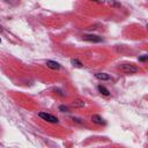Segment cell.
<instances>
[{"label":"cell","mask_w":148,"mask_h":148,"mask_svg":"<svg viewBox=\"0 0 148 148\" xmlns=\"http://www.w3.org/2000/svg\"><path fill=\"white\" fill-rule=\"evenodd\" d=\"M119 69L126 74H134V73L139 72V68L136 66H134L133 64H121L119 66Z\"/></svg>","instance_id":"6da1fadb"},{"label":"cell","mask_w":148,"mask_h":148,"mask_svg":"<svg viewBox=\"0 0 148 148\" xmlns=\"http://www.w3.org/2000/svg\"><path fill=\"white\" fill-rule=\"evenodd\" d=\"M38 117L42 118L43 120H46V121L53 123V124H57V123L59 121L57 117H54V116H52V114H50V113H46V112H39V113H38Z\"/></svg>","instance_id":"7a4b0ae2"},{"label":"cell","mask_w":148,"mask_h":148,"mask_svg":"<svg viewBox=\"0 0 148 148\" xmlns=\"http://www.w3.org/2000/svg\"><path fill=\"white\" fill-rule=\"evenodd\" d=\"M83 40L87 42H92V43H99L102 42V37L97 36V35H83Z\"/></svg>","instance_id":"3957f363"},{"label":"cell","mask_w":148,"mask_h":148,"mask_svg":"<svg viewBox=\"0 0 148 148\" xmlns=\"http://www.w3.org/2000/svg\"><path fill=\"white\" fill-rule=\"evenodd\" d=\"M91 120H92V123H95L97 125H105V120L98 114H92L91 116Z\"/></svg>","instance_id":"277c9868"},{"label":"cell","mask_w":148,"mask_h":148,"mask_svg":"<svg viewBox=\"0 0 148 148\" xmlns=\"http://www.w3.org/2000/svg\"><path fill=\"white\" fill-rule=\"evenodd\" d=\"M46 66L51 69H59L60 68V65L57 61H53V60H46Z\"/></svg>","instance_id":"5b68a950"},{"label":"cell","mask_w":148,"mask_h":148,"mask_svg":"<svg viewBox=\"0 0 148 148\" xmlns=\"http://www.w3.org/2000/svg\"><path fill=\"white\" fill-rule=\"evenodd\" d=\"M95 77L98 79V80H102V81H108V80H110V75L106 74V73H96V74H95Z\"/></svg>","instance_id":"8992f818"},{"label":"cell","mask_w":148,"mask_h":148,"mask_svg":"<svg viewBox=\"0 0 148 148\" xmlns=\"http://www.w3.org/2000/svg\"><path fill=\"white\" fill-rule=\"evenodd\" d=\"M72 105H73L74 108H83V106H84V102L81 101V99H75V101H73Z\"/></svg>","instance_id":"52a82bcc"},{"label":"cell","mask_w":148,"mask_h":148,"mask_svg":"<svg viewBox=\"0 0 148 148\" xmlns=\"http://www.w3.org/2000/svg\"><path fill=\"white\" fill-rule=\"evenodd\" d=\"M97 89H98V91H99L102 95H104V96H109V94H110V91H109L105 87H103V86H98Z\"/></svg>","instance_id":"ba28073f"},{"label":"cell","mask_w":148,"mask_h":148,"mask_svg":"<svg viewBox=\"0 0 148 148\" xmlns=\"http://www.w3.org/2000/svg\"><path fill=\"white\" fill-rule=\"evenodd\" d=\"M71 64H72L73 66H75V67H79V68L83 66V64H82L80 60H77V59H72V60H71Z\"/></svg>","instance_id":"9c48e42d"},{"label":"cell","mask_w":148,"mask_h":148,"mask_svg":"<svg viewBox=\"0 0 148 148\" xmlns=\"http://www.w3.org/2000/svg\"><path fill=\"white\" fill-rule=\"evenodd\" d=\"M59 111H61V112H68L69 110H68L67 106H65V105H60V106H59Z\"/></svg>","instance_id":"30bf717a"},{"label":"cell","mask_w":148,"mask_h":148,"mask_svg":"<svg viewBox=\"0 0 148 148\" xmlns=\"http://www.w3.org/2000/svg\"><path fill=\"white\" fill-rule=\"evenodd\" d=\"M147 58H148L147 56H142V57H140V58H139V61H146V60H147Z\"/></svg>","instance_id":"8fae6325"},{"label":"cell","mask_w":148,"mask_h":148,"mask_svg":"<svg viewBox=\"0 0 148 148\" xmlns=\"http://www.w3.org/2000/svg\"><path fill=\"white\" fill-rule=\"evenodd\" d=\"M54 91H58V94H59V95H61V96H64V95H65V94H64V91H62V90H60V89H58V88H56V89H54Z\"/></svg>","instance_id":"7c38bea8"},{"label":"cell","mask_w":148,"mask_h":148,"mask_svg":"<svg viewBox=\"0 0 148 148\" xmlns=\"http://www.w3.org/2000/svg\"><path fill=\"white\" fill-rule=\"evenodd\" d=\"M1 30H2V28H1V27H0V31H1Z\"/></svg>","instance_id":"4fadbf2b"},{"label":"cell","mask_w":148,"mask_h":148,"mask_svg":"<svg viewBox=\"0 0 148 148\" xmlns=\"http://www.w3.org/2000/svg\"><path fill=\"white\" fill-rule=\"evenodd\" d=\"M0 42H1V38H0Z\"/></svg>","instance_id":"5bb4252c"}]
</instances>
